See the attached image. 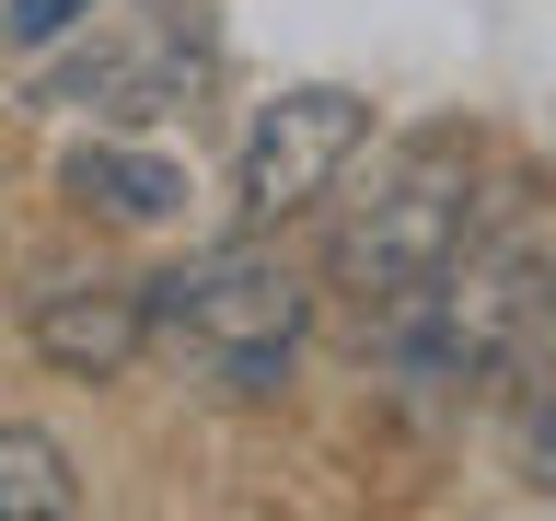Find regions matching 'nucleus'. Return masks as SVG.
<instances>
[{"label": "nucleus", "mask_w": 556, "mask_h": 521, "mask_svg": "<svg viewBox=\"0 0 556 521\" xmlns=\"http://www.w3.org/2000/svg\"><path fill=\"white\" fill-rule=\"evenodd\" d=\"M81 510V475H70V452L24 417H0V521H59Z\"/></svg>", "instance_id": "6e6552de"}, {"label": "nucleus", "mask_w": 556, "mask_h": 521, "mask_svg": "<svg viewBox=\"0 0 556 521\" xmlns=\"http://www.w3.org/2000/svg\"><path fill=\"white\" fill-rule=\"evenodd\" d=\"M521 394H510V452H521V475L556 498V302H545V325L521 336Z\"/></svg>", "instance_id": "1a4fd4ad"}, {"label": "nucleus", "mask_w": 556, "mask_h": 521, "mask_svg": "<svg viewBox=\"0 0 556 521\" xmlns=\"http://www.w3.org/2000/svg\"><path fill=\"white\" fill-rule=\"evenodd\" d=\"M81 24H93V0H0V35H12L24 59H47V47H70Z\"/></svg>", "instance_id": "9d476101"}, {"label": "nucleus", "mask_w": 556, "mask_h": 521, "mask_svg": "<svg viewBox=\"0 0 556 521\" xmlns=\"http://www.w3.org/2000/svg\"><path fill=\"white\" fill-rule=\"evenodd\" d=\"M510 198L476 208V232H464V255H452L441 278H417V290H394V302L371 313L382 359L406 382H429V394L498 382L521 359V336L545 325V302H556V220H533V208H510Z\"/></svg>", "instance_id": "f257e3e1"}, {"label": "nucleus", "mask_w": 556, "mask_h": 521, "mask_svg": "<svg viewBox=\"0 0 556 521\" xmlns=\"http://www.w3.org/2000/svg\"><path fill=\"white\" fill-rule=\"evenodd\" d=\"M198 35L186 24H151V35H128V47H93V59L70 69L59 93L70 104H104V116H116V128H128V116H163V104H186L198 93Z\"/></svg>", "instance_id": "0eeeda50"}, {"label": "nucleus", "mask_w": 556, "mask_h": 521, "mask_svg": "<svg viewBox=\"0 0 556 521\" xmlns=\"http://www.w3.org/2000/svg\"><path fill=\"white\" fill-rule=\"evenodd\" d=\"M59 198L81 208L93 232H163V220H186V198H198V174L174 163L163 139L93 128V139H70V163H59Z\"/></svg>", "instance_id": "423d86ee"}, {"label": "nucleus", "mask_w": 556, "mask_h": 521, "mask_svg": "<svg viewBox=\"0 0 556 521\" xmlns=\"http://www.w3.org/2000/svg\"><path fill=\"white\" fill-rule=\"evenodd\" d=\"M371 151V93L348 81H290L243 116V151H232V220L243 232H278L348 186V163Z\"/></svg>", "instance_id": "20e7f679"}, {"label": "nucleus", "mask_w": 556, "mask_h": 521, "mask_svg": "<svg viewBox=\"0 0 556 521\" xmlns=\"http://www.w3.org/2000/svg\"><path fill=\"white\" fill-rule=\"evenodd\" d=\"M476 208H486V151H476V128H406V139H382V151H359L348 186H337L325 278H337L359 313H382L394 290L441 278L452 255H464Z\"/></svg>", "instance_id": "f03ea898"}, {"label": "nucleus", "mask_w": 556, "mask_h": 521, "mask_svg": "<svg viewBox=\"0 0 556 521\" xmlns=\"http://www.w3.org/2000/svg\"><path fill=\"white\" fill-rule=\"evenodd\" d=\"M24 336H35L47 371L116 382V371H139V347H151V278H59V290H35Z\"/></svg>", "instance_id": "39448f33"}, {"label": "nucleus", "mask_w": 556, "mask_h": 521, "mask_svg": "<svg viewBox=\"0 0 556 521\" xmlns=\"http://www.w3.org/2000/svg\"><path fill=\"white\" fill-rule=\"evenodd\" d=\"M302 336H313V278L290 255H267L255 232L208 243V255L151 278V347L198 359L220 394H278L290 359H302Z\"/></svg>", "instance_id": "7ed1b4c3"}]
</instances>
